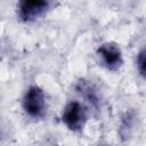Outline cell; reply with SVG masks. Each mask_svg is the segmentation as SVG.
Returning <instances> with one entry per match:
<instances>
[{
	"label": "cell",
	"mask_w": 146,
	"mask_h": 146,
	"mask_svg": "<svg viewBox=\"0 0 146 146\" xmlns=\"http://www.w3.org/2000/svg\"><path fill=\"white\" fill-rule=\"evenodd\" d=\"M136 63H137V70H138L139 74L143 78H145V72H146V51H145V48H143L138 52Z\"/></svg>",
	"instance_id": "cell-6"
},
{
	"label": "cell",
	"mask_w": 146,
	"mask_h": 146,
	"mask_svg": "<svg viewBox=\"0 0 146 146\" xmlns=\"http://www.w3.org/2000/svg\"><path fill=\"white\" fill-rule=\"evenodd\" d=\"M49 6L50 2L46 0H24L17 6V14L21 21L30 23L44 15Z\"/></svg>",
	"instance_id": "cell-4"
},
{
	"label": "cell",
	"mask_w": 146,
	"mask_h": 146,
	"mask_svg": "<svg viewBox=\"0 0 146 146\" xmlns=\"http://www.w3.org/2000/svg\"><path fill=\"white\" fill-rule=\"evenodd\" d=\"M97 55L108 71H117L123 64L122 50L115 42L108 41L102 43L97 49Z\"/></svg>",
	"instance_id": "cell-3"
},
{
	"label": "cell",
	"mask_w": 146,
	"mask_h": 146,
	"mask_svg": "<svg viewBox=\"0 0 146 146\" xmlns=\"http://www.w3.org/2000/svg\"><path fill=\"white\" fill-rule=\"evenodd\" d=\"M104 146H110V145H104Z\"/></svg>",
	"instance_id": "cell-7"
},
{
	"label": "cell",
	"mask_w": 146,
	"mask_h": 146,
	"mask_svg": "<svg viewBox=\"0 0 146 146\" xmlns=\"http://www.w3.org/2000/svg\"><path fill=\"white\" fill-rule=\"evenodd\" d=\"M88 120L87 107L78 100H73L66 104L62 114L63 123L71 131H81Z\"/></svg>",
	"instance_id": "cell-1"
},
{
	"label": "cell",
	"mask_w": 146,
	"mask_h": 146,
	"mask_svg": "<svg viewBox=\"0 0 146 146\" xmlns=\"http://www.w3.org/2000/svg\"><path fill=\"white\" fill-rule=\"evenodd\" d=\"M78 90H79L81 94H83V95L86 96V98H87L90 103H92L94 105H96V104L98 103L97 94H96V91H95V89L92 88L91 84H89V83H87V82H84V81H83V82H79Z\"/></svg>",
	"instance_id": "cell-5"
},
{
	"label": "cell",
	"mask_w": 146,
	"mask_h": 146,
	"mask_svg": "<svg viewBox=\"0 0 146 146\" xmlns=\"http://www.w3.org/2000/svg\"><path fill=\"white\" fill-rule=\"evenodd\" d=\"M25 113L33 119H40L46 113V96L39 86H31L23 98Z\"/></svg>",
	"instance_id": "cell-2"
}]
</instances>
